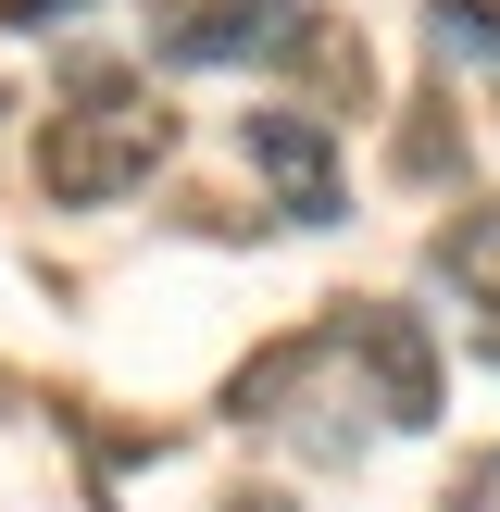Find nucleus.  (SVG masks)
Instances as JSON below:
<instances>
[{
	"instance_id": "f257e3e1",
	"label": "nucleus",
	"mask_w": 500,
	"mask_h": 512,
	"mask_svg": "<svg viewBox=\"0 0 500 512\" xmlns=\"http://www.w3.org/2000/svg\"><path fill=\"white\" fill-rule=\"evenodd\" d=\"M163 150H175V113H163V100L88 75V88L38 125V188L63 200V213H100V200L150 188V163H163Z\"/></svg>"
},
{
	"instance_id": "f03ea898",
	"label": "nucleus",
	"mask_w": 500,
	"mask_h": 512,
	"mask_svg": "<svg viewBox=\"0 0 500 512\" xmlns=\"http://www.w3.org/2000/svg\"><path fill=\"white\" fill-rule=\"evenodd\" d=\"M313 0H175L163 25H150V50H163L175 75H225V63H300L313 50Z\"/></svg>"
},
{
	"instance_id": "7ed1b4c3",
	"label": "nucleus",
	"mask_w": 500,
	"mask_h": 512,
	"mask_svg": "<svg viewBox=\"0 0 500 512\" xmlns=\"http://www.w3.org/2000/svg\"><path fill=\"white\" fill-rule=\"evenodd\" d=\"M338 350H350V375L375 388V425H438V338H425L400 300H338Z\"/></svg>"
},
{
	"instance_id": "20e7f679",
	"label": "nucleus",
	"mask_w": 500,
	"mask_h": 512,
	"mask_svg": "<svg viewBox=\"0 0 500 512\" xmlns=\"http://www.w3.org/2000/svg\"><path fill=\"white\" fill-rule=\"evenodd\" d=\"M238 163L288 200V225H338V213H350V188H338V138H325V113H300V100L238 113Z\"/></svg>"
},
{
	"instance_id": "39448f33",
	"label": "nucleus",
	"mask_w": 500,
	"mask_h": 512,
	"mask_svg": "<svg viewBox=\"0 0 500 512\" xmlns=\"http://www.w3.org/2000/svg\"><path fill=\"white\" fill-rule=\"evenodd\" d=\"M425 275L450 300H475V338H500V200H463L438 225V250H425Z\"/></svg>"
},
{
	"instance_id": "423d86ee",
	"label": "nucleus",
	"mask_w": 500,
	"mask_h": 512,
	"mask_svg": "<svg viewBox=\"0 0 500 512\" xmlns=\"http://www.w3.org/2000/svg\"><path fill=\"white\" fill-rule=\"evenodd\" d=\"M425 50H438V63H488V75H500V0H438V13H425Z\"/></svg>"
},
{
	"instance_id": "0eeeda50",
	"label": "nucleus",
	"mask_w": 500,
	"mask_h": 512,
	"mask_svg": "<svg viewBox=\"0 0 500 512\" xmlns=\"http://www.w3.org/2000/svg\"><path fill=\"white\" fill-rule=\"evenodd\" d=\"M450 163H463V138H450V125H425V113L400 125V175H413V188H438Z\"/></svg>"
},
{
	"instance_id": "6e6552de",
	"label": "nucleus",
	"mask_w": 500,
	"mask_h": 512,
	"mask_svg": "<svg viewBox=\"0 0 500 512\" xmlns=\"http://www.w3.org/2000/svg\"><path fill=\"white\" fill-rule=\"evenodd\" d=\"M63 13H88V0H0V25H25V38H38V25H63Z\"/></svg>"
},
{
	"instance_id": "1a4fd4ad",
	"label": "nucleus",
	"mask_w": 500,
	"mask_h": 512,
	"mask_svg": "<svg viewBox=\"0 0 500 512\" xmlns=\"http://www.w3.org/2000/svg\"><path fill=\"white\" fill-rule=\"evenodd\" d=\"M225 512H288V500H275V488H238V500H225Z\"/></svg>"
}]
</instances>
